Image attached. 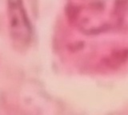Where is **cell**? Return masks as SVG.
<instances>
[{"label": "cell", "mask_w": 128, "mask_h": 115, "mask_svg": "<svg viewBox=\"0 0 128 115\" xmlns=\"http://www.w3.org/2000/svg\"><path fill=\"white\" fill-rule=\"evenodd\" d=\"M9 26L14 44L25 47L31 39V26L22 0H9Z\"/></svg>", "instance_id": "cell-1"}]
</instances>
